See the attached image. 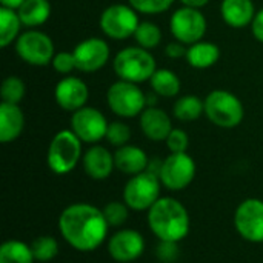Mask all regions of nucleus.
Listing matches in <instances>:
<instances>
[{
	"label": "nucleus",
	"instance_id": "1",
	"mask_svg": "<svg viewBox=\"0 0 263 263\" xmlns=\"http://www.w3.org/2000/svg\"><path fill=\"white\" fill-rule=\"evenodd\" d=\"M59 231L63 240L80 253L97 250L108 237L109 225L103 210L85 202L66 206L59 216Z\"/></svg>",
	"mask_w": 263,
	"mask_h": 263
},
{
	"label": "nucleus",
	"instance_id": "2",
	"mask_svg": "<svg viewBox=\"0 0 263 263\" xmlns=\"http://www.w3.org/2000/svg\"><path fill=\"white\" fill-rule=\"evenodd\" d=\"M148 225L159 240L179 243L188 236L191 220L182 202L174 197H160L148 210Z\"/></svg>",
	"mask_w": 263,
	"mask_h": 263
},
{
	"label": "nucleus",
	"instance_id": "3",
	"mask_svg": "<svg viewBox=\"0 0 263 263\" xmlns=\"http://www.w3.org/2000/svg\"><path fill=\"white\" fill-rule=\"evenodd\" d=\"M112 68L119 80L137 85L149 82L157 69L153 54L140 46H128L119 51L112 60Z\"/></svg>",
	"mask_w": 263,
	"mask_h": 263
},
{
	"label": "nucleus",
	"instance_id": "4",
	"mask_svg": "<svg viewBox=\"0 0 263 263\" xmlns=\"http://www.w3.org/2000/svg\"><path fill=\"white\" fill-rule=\"evenodd\" d=\"M82 143L83 142L71 128L59 131L49 142L46 153V163L49 170L57 176L69 174L83 157Z\"/></svg>",
	"mask_w": 263,
	"mask_h": 263
},
{
	"label": "nucleus",
	"instance_id": "5",
	"mask_svg": "<svg viewBox=\"0 0 263 263\" xmlns=\"http://www.w3.org/2000/svg\"><path fill=\"white\" fill-rule=\"evenodd\" d=\"M205 116L213 125L231 129L243 122L245 108L236 94L227 89H214L205 97Z\"/></svg>",
	"mask_w": 263,
	"mask_h": 263
},
{
	"label": "nucleus",
	"instance_id": "6",
	"mask_svg": "<svg viewBox=\"0 0 263 263\" xmlns=\"http://www.w3.org/2000/svg\"><path fill=\"white\" fill-rule=\"evenodd\" d=\"M106 103L116 116L133 119L145 111L148 97L137 83L117 80L106 91Z\"/></svg>",
	"mask_w": 263,
	"mask_h": 263
},
{
	"label": "nucleus",
	"instance_id": "7",
	"mask_svg": "<svg viewBox=\"0 0 263 263\" xmlns=\"http://www.w3.org/2000/svg\"><path fill=\"white\" fill-rule=\"evenodd\" d=\"M160 179L153 170L131 176L123 188V202L134 211H148L160 199Z\"/></svg>",
	"mask_w": 263,
	"mask_h": 263
},
{
	"label": "nucleus",
	"instance_id": "8",
	"mask_svg": "<svg viewBox=\"0 0 263 263\" xmlns=\"http://www.w3.org/2000/svg\"><path fill=\"white\" fill-rule=\"evenodd\" d=\"M102 32L111 40H126L134 37L137 26L140 25L139 14L131 5L114 3L103 9L99 18Z\"/></svg>",
	"mask_w": 263,
	"mask_h": 263
},
{
	"label": "nucleus",
	"instance_id": "9",
	"mask_svg": "<svg viewBox=\"0 0 263 263\" xmlns=\"http://www.w3.org/2000/svg\"><path fill=\"white\" fill-rule=\"evenodd\" d=\"M17 55L31 66H46L55 55L52 39L39 29H28L15 40Z\"/></svg>",
	"mask_w": 263,
	"mask_h": 263
},
{
	"label": "nucleus",
	"instance_id": "10",
	"mask_svg": "<svg viewBox=\"0 0 263 263\" xmlns=\"http://www.w3.org/2000/svg\"><path fill=\"white\" fill-rule=\"evenodd\" d=\"M196 162L188 153H171L159 165V179L170 191H182L196 177Z\"/></svg>",
	"mask_w": 263,
	"mask_h": 263
},
{
	"label": "nucleus",
	"instance_id": "11",
	"mask_svg": "<svg viewBox=\"0 0 263 263\" xmlns=\"http://www.w3.org/2000/svg\"><path fill=\"white\" fill-rule=\"evenodd\" d=\"M208 29L206 17L200 9L182 6L176 9L170 18V31L173 37L186 46L203 40Z\"/></svg>",
	"mask_w": 263,
	"mask_h": 263
},
{
	"label": "nucleus",
	"instance_id": "12",
	"mask_svg": "<svg viewBox=\"0 0 263 263\" xmlns=\"http://www.w3.org/2000/svg\"><path fill=\"white\" fill-rule=\"evenodd\" d=\"M239 236L250 243H263V200L251 197L239 203L234 213Z\"/></svg>",
	"mask_w": 263,
	"mask_h": 263
},
{
	"label": "nucleus",
	"instance_id": "13",
	"mask_svg": "<svg viewBox=\"0 0 263 263\" xmlns=\"http://www.w3.org/2000/svg\"><path fill=\"white\" fill-rule=\"evenodd\" d=\"M108 125L103 112L92 106H83L71 116V129L83 143L89 145H97L106 137Z\"/></svg>",
	"mask_w": 263,
	"mask_h": 263
},
{
	"label": "nucleus",
	"instance_id": "14",
	"mask_svg": "<svg viewBox=\"0 0 263 263\" xmlns=\"http://www.w3.org/2000/svg\"><path fill=\"white\" fill-rule=\"evenodd\" d=\"M145 253L143 236L129 228L116 231L108 239V254L117 263H131Z\"/></svg>",
	"mask_w": 263,
	"mask_h": 263
},
{
	"label": "nucleus",
	"instance_id": "15",
	"mask_svg": "<svg viewBox=\"0 0 263 263\" xmlns=\"http://www.w3.org/2000/svg\"><path fill=\"white\" fill-rule=\"evenodd\" d=\"M77 71L96 72L109 62V45L99 37H88L76 45L72 49Z\"/></svg>",
	"mask_w": 263,
	"mask_h": 263
},
{
	"label": "nucleus",
	"instance_id": "16",
	"mask_svg": "<svg viewBox=\"0 0 263 263\" xmlns=\"http://www.w3.org/2000/svg\"><path fill=\"white\" fill-rule=\"evenodd\" d=\"M54 99L62 109L76 112L77 109L86 106V102L89 99V89L80 77L65 76L57 82L54 88Z\"/></svg>",
	"mask_w": 263,
	"mask_h": 263
},
{
	"label": "nucleus",
	"instance_id": "17",
	"mask_svg": "<svg viewBox=\"0 0 263 263\" xmlns=\"http://www.w3.org/2000/svg\"><path fill=\"white\" fill-rule=\"evenodd\" d=\"M83 171L92 180H105L116 168L114 154L102 145H92L82 157Z\"/></svg>",
	"mask_w": 263,
	"mask_h": 263
},
{
	"label": "nucleus",
	"instance_id": "18",
	"mask_svg": "<svg viewBox=\"0 0 263 263\" xmlns=\"http://www.w3.org/2000/svg\"><path fill=\"white\" fill-rule=\"evenodd\" d=\"M140 117V129L143 136L153 142H165L173 131V122L166 111L157 106H146Z\"/></svg>",
	"mask_w": 263,
	"mask_h": 263
},
{
	"label": "nucleus",
	"instance_id": "19",
	"mask_svg": "<svg viewBox=\"0 0 263 263\" xmlns=\"http://www.w3.org/2000/svg\"><path fill=\"white\" fill-rule=\"evenodd\" d=\"M256 12L253 0H222L220 3V15L223 22L234 29L251 26Z\"/></svg>",
	"mask_w": 263,
	"mask_h": 263
},
{
	"label": "nucleus",
	"instance_id": "20",
	"mask_svg": "<svg viewBox=\"0 0 263 263\" xmlns=\"http://www.w3.org/2000/svg\"><path fill=\"white\" fill-rule=\"evenodd\" d=\"M25 129V114L18 105L0 103V142L11 143L17 140Z\"/></svg>",
	"mask_w": 263,
	"mask_h": 263
},
{
	"label": "nucleus",
	"instance_id": "21",
	"mask_svg": "<svg viewBox=\"0 0 263 263\" xmlns=\"http://www.w3.org/2000/svg\"><path fill=\"white\" fill-rule=\"evenodd\" d=\"M116 170L126 176H136L148 170L149 160L146 153L136 145H125L116 149L114 153Z\"/></svg>",
	"mask_w": 263,
	"mask_h": 263
},
{
	"label": "nucleus",
	"instance_id": "22",
	"mask_svg": "<svg viewBox=\"0 0 263 263\" xmlns=\"http://www.w3.org/2000/svg\"><path fill=\"white\" fill-rule=\"evenodd\" d=\"M185 59L188 65L194 69H208L219 62L220 48L213 42L200 40L188 46Z\"/></svg>",
	"mask_w": 263,
	"mask_h": 263
},
{
	"label": "nucleus",
	"instance_id": "23",
	"mask_svg": "<svg viewBox=\"0 0 263 263\" xmlns=\"http://www.w3.org/2000/svg\"><path fill=\"white\" fill-rule=\"evenodd\" d=\"M17 14L23 26L28 29H37L51 17V3L49 0H25L17 9Z\"/></svg>",
	"mask_w": 263,
	"mask_h": 263
},
{
	"label": "nucleus",
	"instance_id": "24",
	"mask_svg": "<svg viewBox=\"0 0 263 263\" xmlns=\"http://www.w3.org/2000/svg\"><path fill=\"white\" fill-rule=\"evenodd\" d=\"M149 85L156 96L165 99H173L179 96L182 88V82L179 76L168 68H160V69L157 68L153 77L149 79Z\"/></svg>",
	"mask_w": 263,
	"mask_h": 263
},
{
	"label": "nucleus",
	"instance_id": "25",
	"mask_svg": "<svg viewBox=\"0 0 263 263\" xmlns=\"http://www.w3.org/2000/svg\"><path fill=\"white\" fill-rule=\"evenodd\" d=\"M173 114L180 122H194L205 114V100L194 94H186L174 102Z\"/></svg>",
	"mask_w": 263,
	"mask_h": 263
},
{
	"label": "nucleus",
	"instance_id": "26",
	"mask_svg": "<svg viewBox=\"0 0 263 263\" xmlns=\"http://www.w3.org/2000/svg\"><path fill=\"white\" fill-rule=\"evenodd\" d=\"M22 20L15 9L0 6V46L6 48L22 34Z\"/></svg>",
	"mask_w": 263,
	"mask_h": 263
},
{
	"label": "nucleus",
	"instance_id": "27",
	"mask_svg": "<svg viewBox=\"0 0 263 263\" xmlns=\"http://www.w3.org/2000/svg\"><path fill=\"white\" fill-rule=\"evenodd\" d=\"M34 254L31 245L22 240L9 239L0 247V263H34Z\"/></svg>",
	"mask_w": 263,
	"mask_h": 263
},
{
	"label": "nucleus",
	"instance_id": "28",
	"mask_svg": "<svg viewBox=\"0 0 263 263\" xmlns=\"http://www.w3.org/2000/svg\"><path fill=\"white\" fill-rule=\"evenodd\" d=\"M133 39L137 42V46L151 51V49H154V48H157L160 45L162 31L153 22H140V25L137 26Z\"/></svg>",
	"mask_w": 263,
	"mask_h": 263
},
{
	"label": "nucleus",
	"instance_id": "29",
	"mask_svg": "<svg viewBox=\"0 0 263 263\" xmlns=\"http://www.w3.org/2000/svg\"><path fill=\"white\" fill-rule=\"evenodd\" d=\"M25 94H26V85L17 76H8L0 86L2 102H5V103L20 105Z\"/></svg>",
	"mask_w": 263,
	"mask_h": 263
},
{
	"label": "nucleus",
	"instance_id": "30",
	"mask_svg": "<svg viewBox=\"0 0 263 263\" xmlns=\"http://www.w3.org/2000/svg\"><path fill=\"white\" fill-rule=\"evenodd\" d=\"M31 250L37 262H51L59 254V242L52 236H40L32 240Z\"/></svg>",
	"mask_w": 263,
	"mask_h": 263
},
{
	"label": "nucleus",
	"instance_id": "31",
	"mask_svg": "<svg viewBox=\"0 0 263 263\" xmlns=\"http://www.w3.org/2000/svg\"><path fill=\"white\" fill-rule=\"evenodd\" d=\"M103 214L105 219L109 225V228H120L126 223L128 217H129V206L125 202H109L105 205L103 208Z\"/></svg>",
	"mask_w": 263,
	"mask_h": 263
},
{
	"label": "nucleus",
	"instance_id": "32",
	"mask_svg": "<svg viewBox=\"0 0 263 263\" xmlns=\"http://www.w3.org/2000/svg\"><path fill=\"white\" fill-rule=\"evenodd\" d=\"M129 139H131V128L125 122L116 120V122H111L108 125L105 140L111 146H116V148L125 146V145H128Z\"/></svg>",
	"mask_w": 263,
	"mask_h": 263
},
{
	"label": "nucleus",
	"instance_id": "33",
	"mask_svg": "<svg viewBox=\"0 0 263 263\" xmlns=\"http://www.w3.org/2000/svg\"><path fill=\"white\" fill-rule=\"evenodd\" d=\"M128 3L140 14L156 15L168 11L174 0H128Z\"/></svg>",
	"mask_w": 263,
	"mask_h": 263
},
{
	"label": "nucleus",
	"instance_id": "34",
	"mask_svg": "<svg viewBox=\"0 0 263 263\" xmlns=\"http://www.w3.org/2000/svg\"><path fill=\"white\" fill-rule=\"evenodd\" d=\"M52 68L55 72L62 74V76H71V72L74 69H77L76 65V59H74V52L71 51H62V52H55L52 62H51Z\"/></svg>",
	"mask_w": 263,
	"mask_h": 263
},
{
	"label": "nucleus",
	"instance_id": "35",
	"mask_svg": "<svg viewBox=\"0 0 263 263\" xmlns=\"http://www.w3.org/2000/svg\"><path fill=\"white\" fill-rule=\"evenodd\" d=\"M165 143H166V148L170 149V153H186V149L190 146V137H188L186 131H183L180 128H173V131L166 137Z\"/></svg>",
	"mask_w": 263,
	"mask_h": 263
},
{
	"label": "nucleus",
	"instance_id": "36",
	"mask_svg": "<svg viewBox=\"0 0 263 263\" xmlns=\"http://www.w3.org/2000/svg\"><path fill=\"white\" fill-rule=\"evenodd\" d=\"M156 256L160 262L174 263L179 257V243L160 240L157 248H156Z\"/></svg>",
	"mask_w": 263,
	"mask_h": 263
},
{
	"label": "nucleus",
	"instance_id": "37",
	"mask_svg": "<svg viewBox=\"0 0 263 263\" xmlns=\"http://www.w3.org/2000/svg\"><path fill=\"white\" fill-rule=\"evenodd\" d=\"M186 51H188V46H186L185 43L179 42V40L168 43V45H166V48H165V54H166V57L174 59V60H179V59L186 57Z\"/></svg>",
	"mask_w": 263,
	"mask_h": 263
},
{
	"label": "nucleus",
	"instance_id": "38",
	"mask_svg": "<svg viewBox=\"0 0 263 263\" xmlns=\"http://www.w3.org/2000/svg\"><path fill=\"white\" fill-rule=\"evenodd\" d=\"M251 32L257 42L263 43V8L259 9L254 15V20L251 23Z\"/></svg>",
	"mask_w": 263,
	"mask_h": 263
},
{
	"label": "nucleus",
	"instance_id": "39",
	"mask_svg": "<svg viewBox=\"0 0 263 263\" xmlns=\"http://www.w3.org/2000/svg\"><path fill=\"white\" fill-rule=\"evenodd\" d=\"M182 3V6H188V8H196L200 9L203 6H206L210 3V0H179Z\"/></svg>",
	"mask_w": 263,
	"mask_h": 263
},
{
	"label": "nucleus",
	"instance_id": "40",
	"mask_svg": "<svg viewBox=\"0 0 263 263\" xmlns=\"http://www.w3.org/2000/svg\"><path fill=\"white\" fill-rule=\"evenodd\" d=\"M25 0H0V6L2 8H9V9H18L22 6Z\"/></svg>",
	"mask_w": 263,
	"mask_h": 263
}]
</instances>
